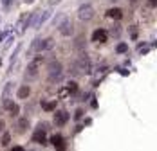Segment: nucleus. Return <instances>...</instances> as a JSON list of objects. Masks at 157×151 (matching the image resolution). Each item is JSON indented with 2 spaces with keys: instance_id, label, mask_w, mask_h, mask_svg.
Segmentation results:
<instances>
[{
  "instance_id": "f257e3e1",
  "label": "nucleus",
  "mask_w": 157,
  "mask_h": 151,
  "mask_svg": "<svg viewBox=\"0 0 157 151\" xmlns=\"http://www.w3.org/2000/svg\"><path fill=\"white\" fill-rule=\"evenodd\" d=\"M47 74H49V81H51V83L60 81L63 77L62 63H60V61H51V63H49V68H47Z\"/></svg>"
},
{
  "instance_id": "f03ea898",
  "label": "nucleus",
  "mask_w": 157,
  "mask_h": 151,
  "mask_svg": "<svg viewBox=\"0 0 157 151\" xmlns=\"http://www.w3.org/2000/svg\"><path fill=\"white\" fill-rule=\"evenodd\" d=\"M89 72V58L85 54H81L78 60L74 61L72 65V74L74 76H85Z\"/></svg>"
},
{
  "instance_id": "7ed1b4c3",
  "label": "nucleus",
  "mask_w": 157,
  "mask_h": 151,
  "mask_svg": "<svg viewBox=\"0 0 157 151\" xmlns=\"http://www.w3.org/2000/svg\"><path fill=\"white\" fill-rule=\"evenodd\" d=\"M44 63V58L42 56H36L34 60L27 65V74H25V81L27 79H36V74H38V68H40V65Z\"/></svg>"
},
{
  "instance_id": "20e7f679",
  "label": "nucleus",
  "mask_w": 157,
  "mask_h": 151,
  "mask_svg": "<svg viewBox=\"0 0 157 151\" xmlns=\"http://www.w3.org/2000/svg\"><path fill=\"white\" fill-rule=\"evenodd\" d=\"M92 16H94V7H92L90 4H83V6L78 9V18L79 20H83V22L90 20Z\"/></svg>"
},
{
  "instance_id": "39448f33",
  "label": "nucleus",
  "mask_w": 157,
  "mask_h": 151,
  "mask_svg": "<svg viewBox=\"0 0 157 151\" xmlns=\"http://www.w3.org/2000/svg\"><path fill=\"white\" fill-rule=\"evenodd\" d=\"M49 16H52V9H51V7H49V9H45L44 13H40V15H38L36 22H34V29H40V27H42V25H44V24L49 20Z\"/></svg>"
},
{
  "instance_id": "423d86ee",
  "label": "nucleus",
  "mask_w": 157,
  "mask_h": 151,
  "mask_svg": "<svg viewBox=\"0 0 157 151\" xmlns=\"http://www.w3.org/2000/svg\"><path fill=\"white\" fill-rule=\"evenodd\" d=\"M60 34L62 36H71L72 34V22H71V18L63 20V24L60 25Z\"/></svg>"
},
{
  "instance_id": "0eeeda50",
  "label": "nucleus",
  "mask_w": 157,
  "mask_h": 151,
  "mask_svg": "<svg viewBox=\"0 0 157 151\" xmlns=\"http://www.w3.org/2000/svg\"><path fill=\"white\" fill-rule=\"evenodd\" d=\"M67 121H69V113H67L65 110L56 112V115H54V122H56V126H63Z\"/></svg>"
},
{
  "instance_id": "6e6552de",
  "label": "nucleus",
  "mask_w": 157,
  "mask_h": 151,
  "mask_svg": "<svg viewBox=\"0 0 157 151\" xmlns=\"http://www.w3.org/2000/svg\"><path fill=\"white\" fill-rule=\"evenodd\" d=\"M92 42L105 43V42H107V31L105 29H96L94 32H92Z\"/></svg>"
},
{
  "instance_id": "1a4fd4ad",
  "label": "nucleus",
  "mask_w": 157,
  "mask_h": 151,
  "mask_svg": "<svg viewBox=\"0 0 157 151\" xmlns=\"http://www.w3.org/2000/svg\"><path fill=\"white\" fill-rule=\"evenodd\" d=\"M107 16L112 18V20H121V18H123V11H121V9H117V7H112V9L107 11Z\"/></svg>"
},
{
  "instance_id": "9d476101",
  "label": "nucleus",
  "mask_w": 157,
  "mask_h": 151,
  "mask_svg": "<svg viewBox=\"0 0 157 151\" xmlns=\"http://www.w3.org/2000/svg\"><path fill=\"white\" fill-rule=\"evenodd\" d=\"M54 45V42H52V38H45V40H42L40 42V45H38V50H51Z\"/></svg>"
},
{
  "instance_id": "9b49d317",
  "label": "nucleus",
  "mask_w": 157,
  "mask_h": 151,
  "mask_svg": "<svg viewBox=\"0 0 157 151\" xmlns=\"http://www.w3.org/2000/svg\"><path fill=\"white\" fill-rule=\"evenodd\" d=\"M13 88H15V85H13L11 81H9L6 87H4V92H2V99H4V101H7V99H9V95H11Z\"/></svg>"
},
{
  "instance_id": "f8f14e48",
  "label": "nucleus",
  "mask_w": 157,
  "mask_h": 151,
  "mask_svg": "<svg viewBox=\"0 0 157 151\" xmlns=\"http://www.w3.org/2000/svg\"><path fill=\"white\" fill-rule=\"evenodd\" d=\"M51 142H52V144H54V146H56L60 151L65 149V142H63V138H62L60 135H54L52 138H51Z\"/></svg>"
},
{
  "instance_id": "ddd939ff",
  "label": "nucleus",
  "mask_w": 157,
  "mask_h": 151,
  "mask_svg": "<svg viewBox=\"0 0 157 151\" xmlns=\"http://www.w3.org/2000/svg\"><path fill=\"white\" fill-rule=\"evenodd\" d=\"M27 128H29V119L27 117H20L18 119V130L24 133V131H27Z\"/></svg>"
},
{
  "instance_id": "4468645a",
  "label": "nucleus",
  "mask_w": 157,
  "mask_h": 151,
  "mask_svg": "<svg viewBox=\"0 0 157 151\" xmlns=\"http://www.w3.org/2000/svg\"><path fill=\"white\" fill-rule=\"evenodd\" d=\"M29 94H31V88H29L27 85H24V87H20V88H18V97H20V99L29 97Z\"/></svg>"
},
{
  "instance_id": "2eb2a0df",
  "label": "nucleus",
  "mask_w": 157,
  "mask_h": 151,
  "mask_svg": "<svg viewBox=\"0 0 157 151\" xmlns=\"http://www.w3.org/2000/svg\"><path fill=\"white\" fill-rule=\"evenodd\" d=\"M33 140L34 142H45V131H42V130H36V133L33 135Z\"/></svg>"
},
{
  "instance_id": "dca6fc26",
  "label": "nucleus",
  "mask_w": 157,
  "mask_h": 151,
  "mask_svg": "<svg viewBox=\"0 0 157 151\" xmlns=\"http://www.w3.org/2000/svg\"><path fill=\"white\" fill-rule=\"evenodd\" d=\"M74 45H76L78 50H83V49H85V36H78L76 42H74Z\"/></svg>"
},
{
  "instance_id": "f3484780",
  "label": "nucleus",
  "mask_w": 157,
  "mask_h": 151,
  "mask_svg": "<svg viewBox=\"0 0 157 151\" xmlns=\"http://www.w3.org/2000/svg\"><path fill=\"white\" fill-rule=\"evenodd\" d=\"M67 92H69V94H76V92H78V85H76V81H69V85H67Z\"/></svg>"
},
{
  "instance_id": "a211bd4d",
  "label": "nucleus",
  "mask_w": 157,
  "mask_h": 151,
  "mask_svg": "<svg viewBox=\"0 0 157 151\" xmlns=\"http://www.w3.org/2000/svg\"><path fill=\"white\" fill-rule=\"evenodd\" d=\"M42 108H44L45 112H52V110L56 108V103H54V101H47V103H44V105H42Z\"/></svg>"
},
{
  "instance_id": "6ab92c4d",
  "label": "nucleus",
  "mask_w": 157,
  "mask_h": 151,
  "mask_svg": "<svg viewBox=\"0 0 157 151\" xmlns=\"http://www.w3.org/2000/svg\"><path fill=\"white\" fill-rule=\"evenodd\" d=\"M110 34H112L114 38H119V36H121V27H119V25H114V27L110 29Z\"/></svg>"
},
{
  "instance_id": "aec40b11",
  "label": "nucleus",
  "mask_w": 157,
  "mask_h": 151,
  "mask_svg": "<svg viewBox=\"0 0 157 151\" xmlns=\"http://www.w3.org/2000/svg\"><path fill=\"white\" fill-rule=\"evenodd\" d=\"M20 49H22V47H20V45H16L15 52H13V56H11V67H9V70H11V68H13V65H15V61H16V56H18V52H20Z\"/></svg>"
},
{
  "instance_id": "412c9836",
  "label": "nucleus",
  "mask_w": 157,
  "mask_h": 151,
  "mask_svg": "<svg viewBox=\"0 0 157 151\" xmlns=\"http://www.w3.org/2000/svg\"><path fill=\"white\" fill-rule=\"evenodd\" d=\"M65 18H67V16H65V15H56V18H54V22H52V24L60 27V25H62V24H63V20H65Z\"/></svg>"
},
{
  "instance_id": "4be33fe9",
  "label": "nucleus",
  "mask_w": 157,
  "mask_h": 151,
  "mask_svg": "<svg viewBox=\"0 0 157 151\" xmlns=\"http://www.w3.org/2000/svg\"><path fill=\"white\" fill-rule=\"evenodd\" d=\"M9 142H11V135L9 133H4L2 135V146H9Z\"/></svg>"
},
{
  "instance_id": "5701e85b",
  "label": "nucleus",
  "mask_w": 157,
  "mask_h": 151,
  "mask_svg": "<svg viewBox=\"0 0 157 151\" xmlns=\"http://www.w3.org/2000/svg\"><path fill=\"white\" fill-rule=\"evenodd\" d=\"M40 42H42V38H36V40H34V42H33L31 43V49H29V50H38V45H40Z\"/></svg>"
},
{
  "instance_id": "b1692460",
  "label": "nucleus",
  "mask_w": 157,
  "mask_h": 151,
  "mask_svg": "<svg viewBox=\"0 0 157 151\" xmlns=\"http://www.w3.org/2000/svg\"><path fill=\"white\" fill-rule=\"evenodd\" d=\"M116 50H117L119 54H123V52H126V50H128V45H125V43H119V45H117V49H116Z\"/></svg>"
},
{
  "instance_id": "393cba45",
  "label": "nucleus",
  "mask_w": 157,
  "mask_h": 151,
  "mask_svg": "<svg viewBox=\"0 0 157 151\" xmlns=\"http://www.w3.org/2000/svg\"><path fill=\"white\" fill-rule=\"evenodd\" d=\"M130 36L132 38H137V27H130Z\"/></svg>"
},
{
  "instance_id": "a878e982",
  "label": "nucleus",
  "mask_w": 157,
  "mask_h": 151,
  "mask_svg": "<svg viewBox=\"0 0 157 151\" xmlns=\"http://www.w3.org/2000/svg\"><path fill=\"white\" fill-rule=\"evenodd\" d=\"M69 95V92H67V88H63V90H60V97H67Z\"/></svg>"
},
{
  "instance_id": "bb28decb",
  "label": "nucleus",
  "mask_w": 157,
  "mask_h": 151,
  "mask_svg": "<svg viewBox=\"0 0 157 151\" xmlns=\"http://www.w3.org/2000/svg\"><path fill=\"white\" fill-rule=\"evenodd\" d=\"M9 112H11V113H13V115H16V113H18V106H13V108H11V110H9Z\"/></svg>"
},
{
  "instance_id": "cd10ccee",
  "label": "nucleus",
  "mask_w": 157,
  "mask_h": 151,
  "mask_svg": "<svg viewBox=\"0 0 157 151\" xmlns=\"http://www.w3.org/2000/svg\"><path fill=\"white\" fill-rule=\"evenodd\" d=\"M81 115H83V110H78V112H76V117H74V119H81Z\"/></svg>"
},
{
  "instance_id": "c85d7f7f",
  "label": "nucleus",
  "mask_w": 157,
  "mask_h": 151,
  "mask_svg": "<svg viewBox=\"0 0 157 151\" xmlns=\"http://www.w3.org/2000/svg\"><path fill=\"white\" fill-rule=\"evenodd\" d=\"M62 0H49V6H56V4H60Z\"/></svg>"
},
{
  "instance_id": "c756f323",
  "label": "nucleus",
  "mask_w": 157,
  "mask_h": 151,
  "mask_svg": "<svg viewBox=\"0 0 157 151\" xmlns=\"http://www.w3.org/2000/svg\"><path fill=\"white\" fill-rule=\"evenodd\" d=\"M148 4H150V7H155V6H157V0H148Z\"/></svg>"
},
{
  "instance_id": "7c9ffc66",
  "label": "nucleus",
  "mask_w": 157,
  "mask_h": 151,
  "mask_svg": "<svg viewBox=\"0 0 157 151\" xmlns=\"http://www.w3.org/2000/svg\"><path fill=\"white\" fill-rule=\"evenodd\" d=\"M11 151H24V148H22V146H13V149Z\"/></svg>"
},
{
  "instance_id": "2f4dec72",
  "label": "nucleus",
  "mask_w": 157,
  "mask_h": 151,
  "mask_svg": "<svg viewBox=\"0 0 157 151\" xmlns=\"http://www.w3.org/2000/svg\"><path fill=\"white\" fill-rule=\"evenodd\" d=\"M4 130V121H0V131Z\"/></svg>"
},
{
  "instance_id": "473e14b6",
  "label": "nucleus",
  "mask_w": 157,
  "mask_h": 151,
  "mask_svg": "<svg viewBox=\"0 0 157 151\" xmlns=\"http://www.w3.org/2000/svg\"><path fill=\"white\" fill-rule=\"evenodd\" d=\"M24 2H25V4H33V2H34V0H24Z\"/></svg>"
},
{
  "instance_id": "72a5a7b5",
  "label": "nucleus",
  "mask_w": 157,
  "mask_h": 151,
  "mask_svg": "<svg viewBox=\"0 0 157 151\" xmlns=\"http://www.w3.org/2000/svg\"><path fill=\"white\" fill-rule=\"evenodd\" d=\"M109 2H117V0H109Z\"/></svg>"
}]
</instances>
